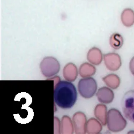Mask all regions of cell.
Listing matches in <instances>:
<instances>
[{"instance_id":"obj_9","label":"cell","mask_w":134,"mask_h":134,"mask_svg":"<svg viewBox=\"0 0 134 134\" xmlns=\"http://www.w3.org/2000/svg\"><path fill=\"white\" fill-rule=\"evenodd\" d=\"M103 58V54L98 48L93 47L90 49L87 54V59L94 65H99L102 62Z\"/></svg>"},{"instance_id":"obj_17","label":"cell","mask_w":134,"mask_h":134,"mask_svg":"<svg viewBox=\"0 0 134 134\" xmlns=\"http://www.w3.org/2000/svg\"><path fill=\"white\" fill-rule=\"evenodd\" d=\"M129 69L133 75H134V57L131 59L129 63Z\"/></svg>"},{"instance_id":"obj_5","label":"cell","mask_w":134,"mask_h":134,"mask_svg":"<svg viewBox=\"0 0 134 134\" xmlns=\"http://www.w3.org/2000/svg\"><path fill=\"white\" fill-rule=\"evenodd\" d=\"M123 112L126 118L134 122V91L127 92L122 101Z\"/></svg>"},{"instance_id":"obj_2","label":"cell","mask_w":134,"mask_h":134,"mask_svg":"<svg viewBox=\"0 0 134 134\" xmlns=\"http://www.w3.org/2000/svg\"><path fill=\"white\" fill-rule=\"evenodd\" d=\"M107 125L110 131L116 132L123 130L126 128L127 121L119 110L112 108L107 112Z\"/></svg>"},{"instance_id":"obj_13","label":"cell","mask_w":134,"mask_h":134,"mask_svg":"<svg viewBox=\"0 0 134 134\" xmlns=\"http://www.w3.org/2000/svg\"><path fill=\"white\" fill-rule=\"evenodd\" d=\"M102 129V126L97 120L92 118L87 122L86 132L88 133H98L101 131Z\"/></svg>"},{"instance_id":"obj_15","label":"cell","mask_w":134,"mask_h":134,"mask_svg":"<svg viewBox=\"0 0 134 134\" xmlns=\"http://www.w3.org/2000/svg\"><path fill=\"white\" fill-rule=\"evenodd\" d=\"M103 80L108 86L114 89L118 88L120 84V78L115 74H110Z\"/></svg>"},{"instance_id":"obj_12","label":"cell","mask_w":134,"mask_h":134,"mask_svg":"<svg viewBox=\"0 0 134 134\" xmlns=\"http://www.w3.org/2000/svg\"><path fill=\"white\" fill-rule=\"evenodd\" d=\"M94 115L102 125L107 124V107L103 104L98 105L94 109Z\"/></svg>"},{"instance_id":"obj_11","label":"cell","mask_w":134,"mask_h":134,"mask_svg":"<svg viewBox=\"0 0 134 134\" xmlns=\"http://www.w3.org/2000/svg\"><path fill=\"white\" fill-rule=\"evenodd\" d=\"M63 75L66 80L70 82L75 81L78 75L76 66L71 63L67 64L63 70Z\"/></svg>"},{"instance_id":"obj_16","label":"cell","mask_w":134,"mask_h":134,"mask_svg":"<svg viewBox=\"0 0 134 134\" xmlns=\"http://www.w3.org/2000/svg\"><path fill=\"white\" fill-rule=\"evenodd\" d=\"M110 46L115 49H120L124 43V39L122 36L119 33H114L109 39Z\"/></svg>"},{"instance_id":"obj_1","label":"cell","mask_w":134,"mask_h":134,"mask_svg":"<svg viewBox=\"0 0 134 134\" xmlns=\"http://www.w3.org/2000/svg\"><path fill=\"white\" fill-rule=\"evenodd\" d=\"M54 102L63 109L71 108L77 98V92L74 85L70 82H59L54 88Z\"/></svg>"},{"instance_id":"obj_4","label":"cell","mask_w":134,"mask_h":134,"mask_svg":"<svg viewBox=\"0 0 134 134\" xmlns=\"http://www.w3.org/2000/svg\"><path fill=\"white\" fill-rule=\"evenodd\" d=\"M40 67L43 75L50 77L59 72L60 65L57 59L52 57L44 58L40 63Z\"/></svg>"},{"instance_id":"obj_7","label":"cell","mask_w":134,"mask_h":134,"mask_svg":"<svg viewBox=\"0 0 134 134\" xmlns=\"http://www.w3.org/2000/svg\"><path fill=\"white\" fill-rule=\"evenodd\" d=\"M73 122L75 132L77 133H85L87 120L85 115L79 111L74 115Z\"/></svg>"},{"instance_id":"obj_8","label":"cell","mask_w":134,"mask_h":134,"mask_svg":"<svg viewBox=\"0 0 134 134\" xmlns=\"http://www.w3.org/2000/svg\"><path fill=\"white\" fill-rule=\"evenodd\" d=\"M97 97L99 102L103 104H110L113 102L114 95L113 91L107 87H103L99 88Z\"/></svg>"},{"instance_id":"obj_6","label":"cell","mask_w":134,"mask_h":134,"mask_svg":"<svg viewBox=\"0 0 134 134\" xmlns=\"http://www.w3.org/2000/svg\"><path fill=\"white\" fill-rule=\"evenodd\" d=\"M105 64L108 69L116 71L121 66V59L120 55L115 53H109L104 55Z\"/></svg>"},{"instance_id":"obj_3","label":"cell","mask_w":134,"mask_h":134,"mask_svg":"<svg viewBox=\"0 0 134 134\" xmlns=\"http://www.w3.org/2000/svg\"><path fill=\"white\" fill-rule=\"evenodd\" d=\"M78 89L82 97L89 99L96 94L97 90V84L93 78L86 77L79 81L78 84Z\"/></svg>"},{"instance_id":"obj_10","label":"cell","mask_w":134,"mask_h":134,"mask_svg":"<svg viewBox=\"0 0 134 134\" xmlns=\"http://www.w3.org/2000/svg\"><path fill=\"white\" fill-rule=\"evenodd\" d=\"M121 19L125 26H132L134 24V11L130 8L124 9L121 14Z\"/></svg>"},{"instance_id":"obj_14","label":"cell","mask_w":134,"mask_h":134,"mask_svg":"<svg viewBox=\"0 0 134 134\" xmlns=\"http://www.w3.org/2000/svg\"><path fill=\"white\" fill-rule=\"evenodd\" d=\"M96 68L92 64L85 63L81 65L80 68L79 73L81 77H89L93 75L96 72Z\"/></svg>"}]
</instances>
